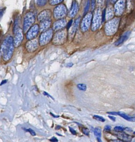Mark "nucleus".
<instances>
[{"mask_svg": "<svg viewBox=\"0 0 135 142\" xmlns=\"http://www.w3.org/2000/svg\"><path fill=\"white\" fill-rule=\"evenodd\" d=\"M13 39L12 36L6 37L0 47V54L2 55L4 61L7 62L11 59L15 50Z\"/></svg>", "mask_w": 135, "mask_h": 142, "instance_id": "1", "label": "nucleus"}, {"mask_svg": "<svg viewBox=\"0 0 135 142\" xmlns=\"http://www.w3.org/2000/svg\"><path fill=\"white\" fill-rule=\"evenodd\" d=\"M119 23H120L119 18H115L109 20L105 26V32L106 35L110 36L115 34L118 30Z\"/></svg>", "mask_w": 135, "mask_h": 142, "instance_id": "2", "label": "nucleus"}, {"mask_svg": "<svg viewBox=\"0 0 135 142\" xmlns=\"http://www.w3.org/2000/svg\"><path fill=\"white\" fill-rule=\"evenodd\" d=\"M68 38V32L66 29L59 31L53 37L52 43L55 46L62 45L66 43Z\"/></svg>", "mask_w": 135, "mask_h": 142, "instance_id": "3", "label": "nucleus"}, {"mask_svg": "<svg viewBox=\"0 0 135 142\" xmlns=\"http://www.w3.org/2000/svg\"><path fill=\"white\" fill-rule=\"evenodd\" d=\"M35 21V14L32 12H28L25 14L23 18V31L27 32L28 30L33 26Z\"/></svg>", "mask_w": 135, "mask_h": 142, "instance_id": "4", "label": "nucleus"}, {"mask_svg": "<svg viewBox=\"0 0 135 142\" xmlns=\"http://www.w3.org/2000/svg\"><path fill=\"white\" fill-rule=\"evenodd\" d=\"M53 36V31L51 29L46 31L42 33L39 39V43L40 46H44L49 43L52 39Z\"/></svg>", "mask_w": 135, "mask_h": 142, "instance_id": "5", "label": "nucleus"}, {"mask_svg": "<svg viewBox=\"0 0 135 142\" xmlns=\"http://www.w3.org/2000/svg\"><path fill=\"white\" fill-rule=\"evenodd\" d=\"M68 13V9L64 4H60L55 7L54 10L53 16L57 20L64 17Z\"/></svg>", "mask_w": 135, "mask_h": 142, "instance_id": "6", "label": "nucleus"}, {"mask_svg": "<svg viewBox=\"0 0 135 142\" xmlns=\"http://www.w3.org/2000/svg\"><path fill=\"white\" fill-rule=\"evenodd\" d=\"M101 22V12L100 9L97 8L95 12L94 17H93L91 30L93 31H95L98 30L100 27Z\"/></svg>", "mask_w": 135, "mask_h": 142, "instance_id": "7", "label": "nucleus"}, {"mask_svg": "<svg viewBox=\"0 0 135 142\" xmlns=\"http://www.w3.org/2000/svg\"><path fill=\"white\" fill-rule=\"evenodd\" d=\"M92 13H90L86 14L84 17L83 18L81 24V30L83 32H85L89 30V28L91 26V19H92Z\"/></svg>", "mask_w": 135, "mask_h": 142, "instance_id": "8", "label": "nucleus"}, {"mask_svg": "<svg viewBox=\"0 0 135 142\" xmlns=\"http://www.w3.org/2000/svg\"><path fill=\"white\" fill-rule=\"evenodd\" d=\"M13 33L15 34V36L14 38H13V44L15 47L17 48L21 45L23 40L24 35H23V30L19 27L15 32H13Z\"/></svg>", "mask_w": 135, "mask_h": 142, "instance_id": "9", "label": "nucleus"}, {"mask_svg": "<svg viewBox=\"0 0 135 142\" xmlns=\"http://www.w3.org/2000/svg\"><path fill=\"white\" fill-rule=\"evenodd\" d=\"M39 30V28L38 24H35L34 26H32L27 31L26 39L28 41L35 39V38L38 36Z\"/></svg>", "mask_w": 135, "mask_h": 142, "instance_id": "10", "label": "nucleus"}, {"mask_svg": "<svg viewBox=\"0 0 135 142\" xmlns=\"http://www.w3.org/2000/svg\"><path fill=\"white\" fill-rule=\"evenodd\" d=\"M125 8V0H119L116 3L114 7V12L117 16H120L123 14Z\"/></svg>", "mask_w": 135, "mask_h": 142, "instance_id": "11", "label": "nucleus"}, {"mask_svg": "<svg viewBox=\"0 0 135 142\" xmlns=\"http://www.w3.org/2000/svg\"><path fill=\"white\" fill-rule=\"evenodd\" d=\"M38 42H39L37 39H33L28 41L25 46L27 51L29 53L35 52L38 48Z\"/></svg>", "mask_w": 135, "mask_h": 142, "instance_id": "12", "label": "nucleus"}, {"mask_svg": "<svg viewBox=\"0 0 135 142\" xmlns=\"http://www.w3.org/2000/svg\"><path fill=\"white\" fill-rule=\"evenodd\" d=\"M52 16V12L49 10H45L39 13L38 16V21H42L50 20Z\"/></svg>", "mask_w": 135, "mask_h": 142, "instance_id": "13", "label": "nucleus"}, {"mask_svg": "<svg viewBox=\"0 0 135 142\" xmlns=\"http://www.w3.org/2000/svg\"><path fill=\"white\" fill-rule=\"evenodd\" d=\"M80 20H81V17H79L75 20V22H74L73 26H71L72 27H71V29L70 30L69 34H68V37H69V38L70 39H72L73 38L74 35H75L76 32H77V28H78L79 24H80Z\"/></svg>", "mask_w": 135, "mask_h": 142, "instance_id": "14", "label": "nucleus"}, {"mask_svg": "<svg viewBox=\"0 0 135 142\" xmlns=\"http://www.w3.org/2000/svg\"><path fill=\"white\" fill-rule=\"evenodd\" d=\"M66 26V21L64 19L59 20L54 23L53 25V31H60L63 30V28Z\"/></svg>", "mask_w": 135, "mask_h": 142, "instance_id": "15", "label": "nucleus"}, {"mask_svg": "<svg viewBox=\"0 0 135 142\" xmlns=\"http://www.w3.org/2000/svg\"><path fill=\"white\" fill-rule=\"evenodd\" d=\"M115 135H116V137L119 138V140H122V141L125 142H130L132 140V137L131 135H128V134H126L125 132H117L116 133H115Z\"/></svg>", "mask_w": 135, "mask_h": 142, "instance_id": "16", "label": "nucleus"}, {"mask_svg": "<svg viewBox=\"0 0 135 142\" xmlns=\"http://www.w3.org/2000/svg\"><path fill=\"white\" fill-rule=\"evenodd\" d=\"M79 10V4L78 3H77L75 0H74L73 1L72 3V5H71L70 10V12L69 13V16L70 17L73 18L74 17L78 12Z\"/></svg>", "mask_w": 135, "mask_h": 142, "instance_id": "17", "label": "nucleus"}, {"mask_svg": "<svg viewBox=\"0 0 135 142\" xmlns=\"http://www.w3.org/2000/svg\"><path fill=\"white\" fill-rule=\"evenodd\" d=\"M51 22L50 20H46V21H44L41 22L39 26V30L41 32H44L48 30V29L50 28L51 26Z\"/></svg>", "mask_w": 135, "mask_h": 142, "instance_id": "18", "label": "nucleus"}, {"mask_svg": "<svg viewBox=\"0 0 135 142\" xmlns=\"http://www.w3.org/2000/svg\"><path fill=\"white\" fill-rule=\"evenodd\" d=\"M114 15V11L111 6H109L107 10H105V20H110L111 19Z\"/></svg>", "mask_w": 135, "mask_h": 142, "instance_id": "19", "label": "nucleus"}, {"mask_svg": "<svg viewBox=\"0 0 135 142\" xmlns=\"http://www.w3.org/2000/svg\"><path fill=\"white\" fill-rule=\"evenodd\" d=\"M130 32H126V33L124 34L123 35H122V36L116 42L115 45L116 46H118L120 45L121 44H122V43H123V42H125L126 40L127 39V38L128 37H129V35L130 34Z\"/></svg>", "mask_w": 135, "mask_h": 142, "instance_id": "20", "label": "nucleus"}, {"mask_svg": "<svg viewBox=\"0 0 135 142\" xmlns=\"http://www.w3.org/2000/svg\"><path fill=\"white\" fill-rule=\"evenodd\" d=\"M117 115H120V117H122V118H124L126 120H128V121L135 122V117H130V116H128L127 114H125V113L121 112H117Z\"/></svg>", "mask_w": 135, "mask_h": 142, "instance_id": "21", "label": "nucleus"}, {"mask_svg": "<svg viewBox=\"0 0 135 142\" xmlns=\"http://www.w3.org/2000/svg\"><path fill=\"white\" fill-rule=\"evenodd\" d=\"M94 135L96 137L100 138L101 136V129L99 127L95 128L94 129Z\"/></svg>", "mask_w": 135, "mask_h": 142, "instance_id": "22", "label": "nucleus"}, {"mask_svg": "<svg viewBox=\"0 0 135 142\" xmlns=\"http://www.w3.org/2000/svg\"><path fill=\"white\" fill-rule=\"evenodd\" d=\"M48 0H37V4L39 7H43L46 5Z\"/></svg>", "mask_w": 135, "mask_h": 142, "instance_id": "23", "label": "nucleus"}, {"mask_svg": "<svg viewBox=\"0 0 135 142\" xmlns=\"http://www.w3.org/2000/svg\"><path fill=\"white\" fill-rule=\"evenodd\" d=\"M63 1V0H49V3L50 5L54 6L60 4Z\"/></svg>", "mask_w": 135, "mask_h": 142, "instance_id": "24", "label": "nucleus"}, {"mask_svg": "<svg viewBox=\"0 0 135 142\" xmlns=\"http://www.w3.org/2000/svg\"><path fill=\"white\" fill-rule=\"evenodd\" d=\"M90 7V0H87L86 5L85 6L84 8V15H85L86 14L87 12L89 11Z\"/></svg>", "mask_w": 135, "mask_h": 142, "instance_id": "25", "label": "nucleus"}, {"mask_svg": "<svg viewBox=\"0 0 135 142\" xmlns=\"http://www.w3.org/2000/svg\"><path fill=\"white\" fill-rule=\"evenodd\" d=\"M77 88H78L80 91H85L87 89L86 86L85 84H83V83H80V84H78L77 85Z\"/></svg>", "mask_w": 135, "mask_h": 142, "instance_id": "26", "label": "nucleus"}, {"mask_svg": "<svg viewBox=\"0 0 135 142\" xmlns=\"http://www.w3.org/2000/svg\"><path fill=\"white\" fill-rule=\"evenodd\" d=\"M93 118H94V119H95L96 120H98V121L101 122H105V119L103 117L99 116V115H94V116H93Z\"/></svg>", "mask_w": 135, "mask_h": 142, "instance_id": "27", "label": "nucleus"}, {"mask_svg": "<svg viewBox=\"0 0 135 142\" xmlns=\"http://www.w3.org/2000/svg\"><path fill=\"white\" fill-rule=\"evenodd\" d=\"M114 130L117 132H122L125 130V128L123 127H122V126H116L114 128Z\"/></svg>", "mask_w": 135, "mask_h": 142, "instance_id": "28", "label": "nucleus"}, {"mask_svg": "<svg viewBox=\"0 0 135 142\" xmlns=\"http://www.w3.org/2000/svg\"><path fill=\"white\" fill-rule=\"evenodd\" d=\"M90 4H91V10L94 11L95 8L96 6V0H91L90 1Z\"/></svg>", "mask_w": 135, "mask_h": 142, "instance_id": "29", "label": "nucleus"}, {"mask_svg": "<svg viewBox=\"0 0 135 142\" xmlns=\"http://www.w3.org/2000/svg\"><path fill=\"white\" fill-rule=\"evenodd\" d=\"M82 132L85 135H87V136H89L90 134V131L88 128H82Z\"/></svg>", "mask_w": 135, "mask_h": 142, "instance_id": "30", "label": "nucleus"}, {"mask_svg": "<svg viewBox=\"0 0 135 142\" xmlns=\"http://www.w3.org/2000/svg\"><path fill=\"white\" fill-rule=\"evenodd\" d=\"M25 130L26 131V132H28L30 133L31 135H33V136H35V135H36V133H35V132L32 129H31V128L27 129H25Z\"/></svg>", "mask_w": 135, "mask_h": 142, "instance_id": "31", "label": "nucleus"}, {"mask_svg": "<svg viewBox=\"0 0 135 142\" xmlns=\"http://www.w3.org/2000/svg\"><path fill=\"white\" fill-rule=\"evenodd\" d=\"M73 20H71L70 21H69V23H68V24H67V28L68 30H69V28L71 27V26H72L73 24Z\"/></svg>", "mask_w": 135, "mask_h": 142, "instance_id": "32", "label": "nucleus"}, {"mask_svg": "<svg viewBox=\"0 0 135 142\" xmlns=\"http://www.w3.org/2000/svg\"><path fill=\"white\" fill-rule=\"evenodd\" d=\"M111 126H108V125H107V126H105L104 128V130L105 131H107V132H109V131H110V130H111Z\"/></svg>", "mask_w": 135, "mask_h": 142, "instance_id": "33", "label": "nucleus"}, {"mask_svg": "<svg viewBox=\"0 0 135 142\" xmlns=\"http://www.w3.org/2000/svg\"><path fill=\"white\" fill-rule=\"evenodd\" d=\"M69 128L70 132H71V134H74V135H76V134H77V132H76V131L74 130L73 128H71V127H69Z\"/></svg>", "mask_w": 135, "mask_h": 142, "instance_id": "34", "label": "nucleus"}, {"mask_svg": "<svg viewBox=\"0 0 135 142\" xmlns=\"http://www.w3.org/2000/svg\"><path fill=\"white\" fill-rule=\"evenodd\" d=\"M50 141L52 142H58V140L57 139L55 138V137H52V139H50Z\"/></svg>", "mask_w": 135, "mask_h": 142, "instance_id": "35", "label": "nucleus"}, {"mask_svg": "<svg viewBox=\"0 0 135 142\" xmlns=\"http://www.w3.org/2000/svg\"><path fill=\"white\" fill-rule=\"evenodd\" d=\"M108 118H109L111 120H112V121H114V122H115L116 118L114 116H113V115H108Z\"/></svg>", "mask_w": 135, "mask_h": 142, "instance_id": "36", "label": "nucleus"}, {"mask_svg": "<svg viewBox=\"0 0 135 142\" xmlns=\"http://www.w3.org/2000/svg\"><path fill=\"white\" fill-rule=\"evenodd\" d=\"M107 113L108 114H111L112 115H117V112H107Z\"/></svg>", "mask_w": 135, "mask_h": 142, "instance_id": "37", "label": "nucleus"}, {"mask_svg": "<svg viewBox=\"0 0 135 142\" xmlns=\"http://www.w3.org/2000/svg\"><path fill=\"white\" fill-rule=\"evenodd\" d=\"M43 94H44V95H46V96H48V97H50V98H52V99H53L54 100V98H53V97H52L50 95H49V93H48L47 92H43Z\"/></svg>", "mask_w": 135, "mask_h": 142, "instance_id": "38", "label": "nucleus"}, {"mask_svg": "<svg viewBox=\"0 0 135 142\" xmlns=\"http://www.w3.org/2000/svg\"><path fill=\"white\" fill-rule=\"evenodd\" d=\"M111 142H125L123 141H122V140H119V139H115V140H112L111 141Z\"/></svg>", "mask_w": 135, "mask_h": 142, "instance_id": "39", "label": "nucleus"}, {"mask_svg": "<svg viewBox=\"0 0 135 142\" xmlns=\"http://www.w3.org/2000/svg\"><path fill=\"white\" fill-rule=\"evenodd\" d=\"M3 13H4V11H3V10H0V19H1V17H2Z\"/></svg>", "mask_w": 135, "mask_h": 142, "instance_id": "40", "label": "nucleus"}, {"mask_svg": "<svg viewBox=\"0 0 135 142\" xmlns=\"http://www.w3.org/2000/svg\"><path fill=\"white\" fill-rule=\"evenodd\" d=\"M73 65H74V64H73V63H68V64H67V66H68V67H72V66Z\"/></svg>", "mask_w": 135, "mask_h": 142, "instance_id": "41", "label": "nucleus"}, {"mask_svg": "<svg viewBox=\"0 0 135 142\" xmlns=\"http://www.w3.org/2000/svg\"><path fill=\"white\" fill-rule=\"evenodd\" d=\"M50 115H52L53 117H54V118H58V117H59V116L58 115H54V114H53L52 113H50Z\"/></svg>", "mask_w": 135, "mask_h": 142, "instance_id": "42", "label": "nucleus"}, {"mask_svg": "<svg viewBox=\"0 0 135 142\" xmlns=\"http://www.w3.org/2000/svg\"><path fill=\"white\" fill-rule=\"evenodd\" d=\"M97 140L98 141V142H102L101 139V138H99V137H97Z\"/></svg>", "mask_w": 135, "mask_h": 142, "instance_id": "43", "label": "nucleus"}, {"mask_svg": "<svg viewBox=\"0 0 135 142\" xmlns=\"http://www.w3.org/2000/svg\"><path fill=\"white\" fill-rule=\"evenodd\" d=\"M6 82H7V80H4V81H2V83H1V84H0V85H1H1H2V84H4V83H6Z\"/></svg>", "mask_w": 135, "mask_h": 142, "instance_id": "44", "label": "nucleus"}, {"mask_svg": "<svg viewBox=\"0 0 135 142\" xmlns=\"http://www.w3.org/2000/svg\"><path fill=\"white\" fill-rule=\"evenodd\" d=\"M125 130L130 131V132H131V131H132V129L129 128H125Z\"/></svg>", "mask_w": 135, "mask_h": 142, "instance_id": "45", "label": "nucleus"}, {"mask_svg": "<svg viewBox=\"0 0 135 142\" xmlns=\"http://www.w3.org/2000/svg\"><path fill=\"white\" fill-rule=\"evenodd\" d=\"M117 0H111V2L112 3H115V2H116V1H117Z\"/></svg>", "mask_w": 135, "mask_h": 142, "instance_id": "46", "label": "nucleus"}]
</instances>
